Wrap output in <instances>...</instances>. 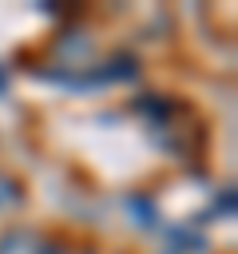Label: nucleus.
Listing matches in <instances>:
<instances>
[{
  "mask_svg": "<svg viewBox=\"0 0 238 254\" xmlns=\"http://www.w3.org/2000/svg\"><path fill=\"white\" fill-rule=\"evenodd\" d=\"M40 238L36 234H28V230H8L4 238H0V254H40Z\"/></svg>",
  "mask_w": 238,
  "mask_h": 254,
  "instance_id": "1",
  "label": "nucleus"
},
{
  "mask_svg": "<svg viewBox=\"0 0 238 254\" xmlns=\"http://www.w3.org/2000/svg\"><path fill=\"white\" fill-rule=\"evenodd\" d=\"M40 254H63V250H60V246H48V242H44V246H40Z\"/></svg>",
  "mask_w": 238,
  "mask_h": 254,
  "instance_id": "2",
  "label": "nucleus"
}]
</instances>
